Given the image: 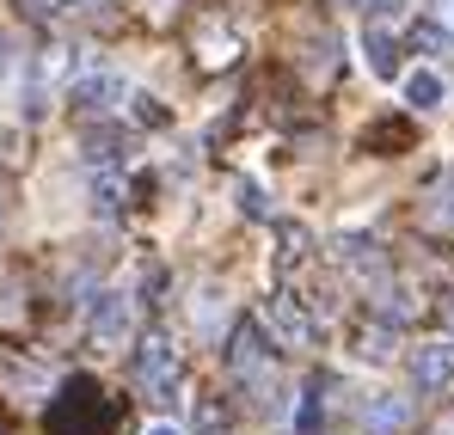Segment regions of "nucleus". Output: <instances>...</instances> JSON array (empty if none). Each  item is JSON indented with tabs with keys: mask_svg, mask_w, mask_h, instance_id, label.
<instances>
[{
	"mask_svg": "<svg viewBox=\"0 0 454 435\" xmlns=\"http://www.w3.org/2000/svg\"><path fill=\"white\" fill-rule=\"evenodd\" d=\"M117 423V405L98 392L92 374H74L62 399H50V435H105Z\"/></svg>",
	"mask_w": 454,
	"mask_h": 435,
	"instance_id": "f257e3e1",
	"label": "nucleus"
},
{
	"mask_svg": "<svg viewBox=\"0 0 454 435\" xmlns=\"http://www.w3.org/2000/svg\"><path fill=\"white\" fill-rule=\"evenodd\" d=\"M117 92H123V80H117L111 68H80V80L68 86V105H74L80 117H105Z\"/></svg>",
	"mask_w": 454,
	"mask_h": 435,
	"instance_id": "f03ea898",
	"label": "nucleus"
},
{
	"mask_svg": "<svg viewBox=\"0 0 454 435\" xmlns=\"http://www.w3.org/2000/svg\"><path fill=\"white\" fill-rule=\"evenodd\" d=\"M129 338V300L123 294H98L92 300V344H123Z\"/></svg>",
	"mask_w": 454,
	"mask_h": 435,
	"instance_id": "7ed1b4c3",
	"label": "nucleus"
},
{
	"mask_svg": "<svg viewBox=\"0 0 454 435\" xmlns=\"http://www.w3.org/2000/svg\"><path fill=\"white\" fill-rule=\"evenodd\" d=\"M227 356L239 374H252V380H264V368H270V350H264V338H258V325H233V338H227Z\"/></svg>",
	"mask_w": 454,
	"mask_h": 435,
	"instance_id": "20e7f679",
	"label": "nucleus"
},
{
	"mask_svg": "<svg viewBox=\"0 0 454 435\" xmlns=\"http://www.w3.org/2000/svg\"><path fill=\"white\" fill-rule=\"evenodd\" d=\"M172 374H178V362H172V338H166V331L142 338V350H136V380L160 386V380H172Z\"/></svg>",
	"mask_w": 454,
	"mask_h": 435,
	"instance_id": "39448f33",
	"label": "nucleus"
},
{
	"mask_svg": "<svg viewBox=\"0 0 454 435\" xmlns=\"http://www.w3.org/2000/svg\"><path fill=\"white\" fill-rule=\"evenodd\" d=\"M411 374H418V386H424V392L449 386V380H454V344H424V350L411 356Z\"/></svg>",
	"mask_w": 454,
	"mask_h": 435,
	"instance_id": "423d86ee",
	"label": "nucleus"
},
{
	"mask_svg": "<svg viewBox=\"0 0 454 435\" xmlns=\"http://www.w3.org/2000/svg\"><path fill=\"white\" fill-rule=\"evenodd\" d=\"M411 142H418V129L405 117H380V123L363 129V153H405Z\"/></svg>",
	"mask_w": 454,
	"mask_h": 435,
	"instance_id": "0eeeda50",
	"label": "nucleus"
},
{
	"mask_svg": "<svg viewBox=\"0 0 454 435\" xmlns=\"http://www.w3.org/2000/svg\"><path fill=\"white\" fill-rule=\"evenodd\" d=\"M264 319L277 325V338H283L289 350H295V344H313V319H307L301 307H289V300H270V307H264Z\"/></svg>",
	"mask_w": 454,
	"mask_h": 435,
	"instance_id": "6e6552de",
	"label": "nucleus"
},
{
	"mask_svg": "<svg viewBox=\"0 0 454 435\" xmlns=\"http://www.w3.org/2000/svg\"><path fill=\"white\" fill-rule=\"evenodd\" d=\"M363 50H369V68H375L380 80L399 74V37H387V25H369V31H363Z\"/></svg>",
	"mask_w": 454,
	"mask_h": 435,
	"instance_id": "1a4fd4ad",
	"label": "nucleus"
},
{
	"mask_svg": "<svg viewBox=\"0 0 454 435\" xmlns=\"http://www.w3.org/2000/svg\"><path fill=\"white\" fill-rule=\"evenodd\" d=\"M117 159H123V136H117V129L86 136V166H92V172H117Z\"/></svg>",
	"mask_w": 454,
	"mask_h": 435,
	"instance_id": "9d476101",
	"label": "nucleus"
},
{
	"mask_svg": "<svg viewBox=\"0 0 454 435\" xmlns=\"http://www.w3.org/2000/svg\"><path fill=\"white\" fill-rule=\"evenodd\" d=\"M338 264H350V270H380V245L375 239H363V233H350V239H338Z\"/></svg>",
	"mask_w": 454,
	"mask_h": 435,
	"instance_id": "9b49d317",
	"label": "nucleus"
},
{
	"mask_svg": "<svg viewBox=\"0 0 454 435\" xmlns=\"http://www.w3.org/2000/svg\"><path fill=\"white\" fill-rule=\"evenodd\" d=\"M442 92H449V86H442V74H411V80H405V105H418V111H436V105H442Z\"/></svg>",
	"mask_w": 454,
	"mask_h": 435,
	"instance_id": "f8f14e48",
	"label": "nucleus"
},
{
	"mask_svg": "<svg viewBox=\"0 0 454 435\" xmlns=\"http://www.w3.org/2000/svg\"><path fill=\"white\" fill-rule=\"evenodd\" d=\"M369 430H375V435L405 430V399H387V392H380L375 405H369Z\"/></svg>",
	"mask_w": 454,
	"mask_h": 435,
	"instance_id": "ddd939ff",
	"label": "nucleus"
},
{
	"mask_svg": "<svg viewBox=\"0 0 454 435\" xmlns=\"http://www.w3.org/2000/svg\"><path fill=\"white\" fill-rule=\"evenodd\" d=\"M332 68H338V37H325V31H319V37H307V74H319V80H325Z\"/></svg>",
	"mask_w": 454,
	"mask_h": 435,
	"instance_id": "4468645a",
	"label": "nucleus"
},
{
	"mask_svg": "<svg viewBox=\"0 0 454 435\" xmlns=\"http://www.w3.org/2000/svg\"><path fill=\"white\" fill-rule=\"evenodd\" d=\"M92 215H105V221L123 215V190H117V178H111V172H105V178L92 184Z\"/></svg>",
	"mask_w": 454,
	"mask_h": 435,
	"instance_id": "2eb2a0df",
	"label": "nucleus"
},
{
	"mask_svg": "<svg viewBox=\"0 0 454 435\" xmlns=\"http://www.w3.org/2000/svg\"><path fill=\"white\" fill-rule=\"evenodd\" d=\"M363 356H369V362H387V356H393V325H387V319H380L375 331H363Z\"/></svg>",
	"mask_w": 454,
	"mask_h": 435,
	"instance_id": "dca6fc26",
	"label": "nucleus"
},
{
	"mask_svg": "<svg viewBox=\"0 0 454 435\" xmlns=\"http://www.w3.org/2000/svg\"><path fill=\"white\" fill-rule=\"evenodd\" d=\"M411 50H449V31H442L436 19H424V25L411 31Z\"/></svg>",
	"mask_w": 454,
	"mask_h": 435,
	"instance_id": "f3484780",
	"label": "nucleus"
},
{
	"mask_svg": "<svg viewBox=\"0 0 454 435\" xmlns=\"http://www.w3.org/2000/svg\"><path fill=\"white\" fill-rule=\"evenodd\" d=\"M136 123H148V129H166V105L142 92V98H136Z\"/></svg>",
	"mask_w": 454,
	"mask_h": 435,
	"instance_id": "a211bd4d",
	"label": "nucleus"
},
{
	"mask_svg": "<svg viewBox=\"0 0 454 435\" xmlns=\"http://www.w3.org/2000/svg\"><path fill=\"white\" fill-rule=\"evenodd\" d=\"M233 203H239V215H264V190L258 184H233Z\"/></svg>",
	"mask_w": 454,
	"mask_h": 435,
	"instance_id": "6ab92c4d",
	"label": "nucleus"
},
{
	"mask_svg": "<svg viewBox=\"0 0 454 435\" xmlns=\"http://www.w3.org/2000/svg\"><path fill=\"white\" fill-rule=\"evenodd\" d=\"M307 252V227H283V258H301Z\"/></svg>",
	"mask_w": 454,
	"mask_h": 435,
	"instance_id": "aec40b11",
	"label": "nucleus"
},
{
	"mask_svg": "<svg viewBox=\"0 0 454 435\" xmlns=\"http://www.w3.org/2000/svg\"><path fill=\"white\" fill-rule=\"evenodd\" d=\"M160 289H166V270H142V283H136V294H142V300H153Z\"/></svg>",
	"mask_w": 454,
	"mask_h": 435,
	"instance_id": "412c9836",
	"label": "nucleus"
},
{
	"mask_svg": "<svg viewBox=\"0 0 454 435\" xmlns=\"http://www.w3.org/2000/svg\"><path fill=\"white\" fill-rule=\"evenodd\" d=\"M197 423H203V430H222V423H227V411L215 405V399H209V405H197Z\"/></svg>",
	"mask_w": 454,
	"mask_h": 435,
	"instance_id": "4be33fe9",
	"label": "nucleus"
},
{
	"mask_svg": "<svg viewBox=\"0 0 454 435\" xmlns=\"http://www.w3.org/2000/svg\"><path fill=\"white\" fill-rule=\"evenodd\" d=\"M31 19H50V12H62V0H19Z\"/></svg>",
	"mask_w": 454,
	"mask_h": 435,
	"instance_id": "5701e85b",
	"label": "nucleus"
},
{
	"mask_svg": "<svg viewBox=\"0 0 454 435\" xmlns=\"http://www.w3.org/2000/svg\"><path fill=\"white\" fill-rule=\"evenodd\" d=\"M350 6H363V12H375V19H380V12H399L405 0H350Z\"/></svg>",
	"mask_w": 454,
	"mask_h": 435,
	"instance_id": "b1692460",
	"label": "nucleus"
},
{
	"mask_svg": "<svg viewBox=\"0 0 454 435\" xmlns=\"http://www.w3.org/2000/svg\"><path fill=\"white\" fill-rule=\"evenodd\" d=\"M12 56H19V37H0V74H12Z\"/></svg>",
	"mask_w": 454,
	"mask_h": 435,
	"instance_id": "393cba45",
	"label": "nucleus"
},
{
	"mask_svg": "<svg viewBox=\"0 0 454 435\" xmlns=\"http://www.w3.org/2000/svg\"><path fill=\"white\" fill-rule=\"evenodd\" d=\"M148 435H178V430H148Z\"/></svg>",
	"mask_w": 454,
	"mask_h": 435,
	"instance_id": "a878e982",
	"label": "nucleus"
},
{
	"mask_svg": "<svg viewBox=\"0 0 454 435\" xmlns=\"http://www.w3.org/2000/svg\"><path fill=\"white\" fill-rule=\"evenodd\" d=\"M449 325H454V307H449Z\"/></svg>",
	"mask_w": 454,
	"mask_h": 435,
	"instance_id": "bb28decb",
	"label": "nucleus"
},
{
	"mask_svg": "<svg viewBox=\"0 0 454 435\" xmlns=\"http://www.w3.org/2000/svg\"><path fill=\"white\" fill-rule=\"evenodd\" d=\"M80 6H86V0H80Z\"/></svg>",
	"mask_w": 454,
	"mask_h": 435,
	"instance_id": "cd10ccee",
	"label": "nucleus"
}]
</instances>
